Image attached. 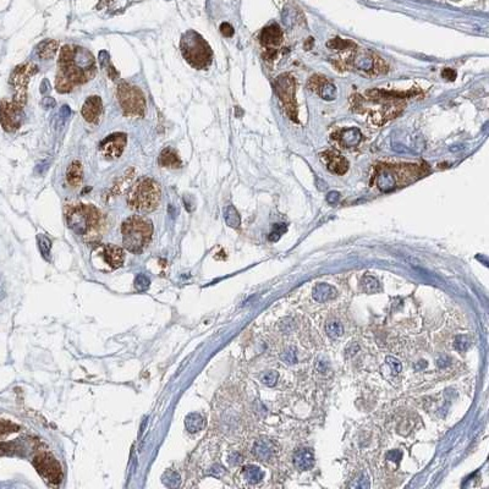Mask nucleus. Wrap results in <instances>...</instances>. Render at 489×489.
<instances>
[{
  "mask_svg": "<svg viewBox=\"0 0 489 489\" xmlns=\"http://www.w3.org/2000/svg\"><path fill=\"white\" fill-rule=\"evenodd\" d=\"M95 74L97 67L92 53L80 46L68 44L60 50L55 89L59 93H69L92 80Z\"/></svg>",
  "mask_w": 489,
  "mask_h": 489,
  "instance_id": "f257e3e1",
  "label": "nucleus"
},
{
  "mask_svg": "<svg viewBox=\"0 0 489 489\" xmlns=\"http://www.w3.org/2000/svg\"><path fill=\"white\" fill-rule=\"evenodd\" d=\"M68 226L86 242H97L104 230V217L98 208L80 202L68 203L64 209Z\"/></svg>",
  "mask_w": 489,
  "mask_h": 489,
  "instance_id": "f03ea898",
  "label": "nucleus"
},
{
  "mask_svg": "<svg viewBox=\"0 0 489 489\" xmlns=\"http://www.w3.org/2000/svg\"><path fill=\"white\" fill-rule=\"evenodd\" d=\"M160 197V185L151 178H142L137 180L128 191L127 203L134 211L151 213L158 208Z\"/></svg>",
  "mask_w": 489,
  "mask_h": 489,
  "instance_id": "7ed1b4c3",
  "label": "nucleus"
},
{
  "mask_svg": "<svg viewBox=\"0 0 489 489\" xmlns=\"http://www.w3.org/2000/svg\"><path fill=\"white\" fill-rule=\"evenodd\" d=\"M121 235L126 250L139 253L151 242L153 236L152 221L141 215H133L122 223Z\"/></svg>",
  "mask_w": 489,
  "mask_h": 489,
  "instance_id": "20e7f679",
  "label": "nucleus"
},
{
  "mask_svg": "<svg viewBox=\"0 0 489 489\" xmlns=\"http://www.w3.org/2000/svg\"><path fill=\"white\" fill-rule=\"evenodd\" d=\"M182 56L193 69L202 70L212 64L213 52L207 41L196 31L185 32L180 41Z\"/></svg>",
  "mask_w": 489,
  "mask_h": 489,
  "instance_id": "39448f33",
  "label": "nucleus"
},
{
  "mask_svg": "<svg viewBox=\"0 0 489 489\" xmlns=\"http://www.w3.org/2000/svg\"><path fill=\"white\" fill-rule=\"evenodd\" d=\"M116 93H118L120 107L126 116L145 115L146 98L139 87L128 82H120Z\"/></svg>",
  "mask_w": 489,
  "mask_h": 489,
  "instance_id": "423d86ee",
  "label": "nucleus"
},
{
  "mask_svg": "<svg viewBox=\"0 0 489 489\" xmlns=\"http://www.w3.org/2000/svg\"><path fill=\"white\" fill-rule=\"evenodd\" d=\"M38 71L37 65L34 62H26L15 68L10 76V85L14 89V102L25 107L27 102V86L29 80Z\"/></svg>",
  "mask_w": 489,
  "mask_h": 489,
  "instance_id": "0eeeda50",
  "label": "nucleus"
},
{
  "mask_svg": "<svg viewBox=\"0 0 489 489\" xmlns=\"http://www.w3.org/2000/svg\"><path fill=\"white\" fill-rule=\"evenodd\" d=\"M275 91L278 93L279 100L284 106V110L291 120L298 122V107L295 101V80L290 74L280 75L275 80Z\"/></svg>",
  "mask_w": 489,
  "mask_h": 489,
  "instance_id": "6e6552de",
  "label": "nucleus"
},
{
  "mask_svg": "<svg viewBox=\"0 0 489 489\" xmlns=\"http://www.w3.org/2000/svg\"><path fill=\"white\" fill-rule=\"evenodd\" d=\"M23 107L16 102L2 101L0 102V122L3 128L8 133H14L22 124Z\"/></svg>",
  "mask_w": 489,
  "mask_h": 489,
  "instance_id": "1a4fd4ad",
  "label": "nucleus"
},
{
  "mask_svg": "<svg viewBox=\"0 0 489 489\" xmlns=\"http://www.w3.org/2000/svg\"><path fill=\"white\" fill-rule=\"evenodd\" d=\"M34 465L38 473L43 477L44 479L50 483H59L62 478V471L61 467L56 459L50 454H40L35 458Z\"/></svg>",
  "mask_w": 489,
  "mask_h": 489,
  "instance_id": "9d476101",
  "label": "nucleus"
},
{
  "mask_svg": "<svg viewBox=\"0 0 489 489\" xmlns=\"http://www.w3.org/2000/svg\"><path fill=\"white\" fill-rule=\"evenodd\" d=\"M126 142H127V137H126L125 134H112L106 140L102 141L100 149L104 158L115 159L122 154L126 147Z\"/></svg>",
  "mask_w": 489,
  "mask_h": 489,
  "instance_id": "9b49d317",
  "label": "nucleus"
},
{
  "mask_svg": "<svg viewBox=\"0 0 489 489\" xmlns=\"http://www.w3.org/2000/svg\"><path fill=\"white\" fill-rule=\"evenodd\" d=\"M83 119L89 124L97 125L100 122L102 114H103V103H102L101 97L98 95H91L88 97L83 104L82 110H81Z\"/></svg>",
  "mask_w": 489,
  "mask_h": 489,
  "instance_id": "f8f14e48",
  "label": "nucleus"
},
{
  "mask_svg": "<svg viewBox=\"0 0 489 489\" xmlns=\"http://www.w3.org/2000/svg\"><path fill=\"white\" fill-rule=\"evenodd\" d=\"M281 42H283V31L277 23L267 26L260 32V43L267 49H274L275 47L280 46Z\"/></svg>",
  "mask_w": 489,
  "mask_h": 489,
  "instance_id": "ddd939ff",
  "label": "nucleus"
},
{
  "mask_svg": "<svg viewBox=\"0 0 489 489\" xmlns=\"http://www.w3.org/2000/svg\"><path fill=\"white\" fill-rule=\"evenodd\" d=\"M322 160L325 163L327 168L333 173L338 174V175H343L349 169V163L343 155H340L337 152H324L322 153Z\"/></svg>",
  "mask_w": 489,
  "mask_h": 489,
  "instance_id": "4468645a",
  "label": "nucleus"
},
{
  "mask_svg": "<svg viewBox=\"0 0 489 489\" xmlns=\"http://www.w3.org/2000/svg\"><path fill=\"white\" fill-rule=\"evenodd\" d=\"M398 184V178L393 167L390 169L389 166H383L382 170H379L377 174V185L379 190L383 192H390L397 187Z\"/></svg>",
  "mask_w": 489,
  "mask_h": 489,
  "instance_id": "2eb2a0df",
  "label": "nucleus"
},
{
  "mask_svg": "<svg viewBox=\"0 0 489 489\" xmlns=\"http://www.w3.org/2000/svg\"><path fill=\"white\" fill-rule=\"evenodd\" d=\"M101 254L103 259L112 268H119L124 265L125 260V253L122 248L118 247L114 245H106L101 248Z\"/></svg>",
  "mask_w": 489,
  "mask_h": 489,
  "instance_id": "dca6fc26",
  "label": "nucleus"
},
{
  "mask_svg": "<svg viewBox=\"0 0 489 489\" xmlns=\"http://www.w3.org/2000/svg\"><path fill=\"white\" fill-rule=\"evenodd\" d=\"M333 139L338 140L343 147H355L361 143L362 141V134L358 128L351 127V128H344L340 133L335 134L332 136Z\"/></svg>",
  "mask_w": 489,
  "mask_h": 489,
  "instance_id": "f3484780",
  "label": "nucleus"
},
{
  "mask_svg": "<svg viewBox=\"0 0 489 489\" xmlns=\"http://www.w3.org/2000/svg\"><path fill=\"white\" fill-rule=\"evenodd\" d=\"M294 465L299 470L306 471L312 469L314 464V455L310 449H300L294 454Z\"/></svg>",
  "mask_w": 489,
  "mask_h": 489,
  "instance_id": "a211bd4d",
  "label": "nucleus"
},
{
  "mask_svg": "<svg viewBox=\"0 0 489 489\" xmlns=\"http://www.w3.org/2000/svg\"><path fill=\"white\" fill-rule=\"evenodd\" d=\"M159 166L164 167V168H173V169H178V168L182 167V160L180 159L179 154L174 151L173 148L168 147V148L163 149L159 155Z\"/></svg>",
  "mask_w": 489,
  "mask_h": 489,
  "instance_id": "6ab92c4d",
  "label": "nucleus"
},
{
  "mask_svg": "<svg viewBox=\"0 0 489 489\" xmlns=\"http://www.w3.org/2000/svg\"><path fill=\"white\" fill-rule=\"evenodd\" d=\"M253 454L260 461L271 460L272 456L274 455V444L268 439L257 440L253 446Z\"/></svg>",
  "mask_w": 489,
  "mask_h": 489,
  "instance_id": "aec40b11",
  "label": "nucleus"
},
{
  "mask_svg": "<svg viewBox=\"0 0 489 489\" xmlns=\"http://www.w3.org/2000/svg\"><path fill=\"white\" fill-rule=\"evenodd\" d=\"M352 65L358 70L365 71V73H372V70L377 67V65H374L373 55L366 52L355 54L352 56Z\"/></svg>",
  "mask_w": 489,
  "mask_h": 489,
  "instance_id": "412c9836",
  "label": "nucleus"
},
{
  "mask_svg": "<svg viewBox=\"0 0 489 489\" xmlns=\"http://www.w3.org/2000/svg\"><path fill=\"white\" fill-rule=\"evenodd\" d=\"M337 295V290L332 286V285L325 283H319L314 286L313 289V299L317 302H325L335 298Z\"/></svg>",
  "mask_w": 489,
  "mask_h": 489,
  "instance_id": "4be33fe9",
  "label": "nucleus"
},
{
  "mask_svg": "<svg viewBox=\"0 0 489 489\" xmlns=\"http://www.w3.org/2000/svg\"><path fill=\"white\" fill-rule=\"evenodd\" d=\"M82 178H83L82 164H81L79 160H74L73 163L69 166L67 170L68 184L76 187V186L81 185V182H82Z\"/></svg>",
  "mask_w": 489,
  "mask_h": 489,
  "instance_id": "5701e85b",
  "label": "nucleus"
},
{
  "mask_svg": "<svg viewBox=\"0 0 489 489\" xmlns=\"http://www.w3.org/2000/svg\"><path fill=\"white\" fill-rule=\"evenodd\" d=\"M58 42L48 40L42 42L40 46L37 47V55L38 58L42 60H48L52 59L54 55H55L56 50H58Z\"/></svg>",
  "mask_w": 489,
  "mask_h": 489,
  "instance_id": "b1692460",
  "label": "nucleus"
},
{
  "mask_svg": "<svg viewBox=\"0 0 489 489\" xmlns=\"http://www.w3.org/2000/svg\"><path fill=\"white\" fill-rule=\"evenodd\" d=\"M242 475H244L246 481L251 483V484H257V483L262 481L263 477H265L263 471L260 470L259 467L253 466V465H248V466H246L244 471H242Z\"/></svg>",
  "mask_w": 489,
  "mask_h": 489,
  "instance_id": "393cba45",
  "label": "nucleus"
},
{
  "mask_svg": "<svg viewBox=\"0 0 489 489\" xmlns=\"http://www.w3.org/2000/svg\"><path fill=\"white\" fill-rule=\"evenodd\" d=\"M205 426V419L199 413H191L186 417V428L191 432V433H196L201 431Z\"/></svg>",
  "mask_w": 489,
  "mask_h": 489,
  "instance_id": "a878e982",
  "label": "nucleus"
},
{
  "mask_svg": "<svg viewBox=\"0 0 489 489\" xmlns=\"http://www.w3.org/2000/svg\"><path fill=\"white\" fill-rule=\"evenodd\" d=\"M317 91L319 93L320 97L325 101H333L337 97V87L334 86V83L329 82L327 79L322 85L319 86V88H318Z\"/></svg>",
  "mask_w": 489,
  "mask_h": 489,
  "instance_id": "bb28decb",
  "label": "nucleus"
},
{
  "mask_svg": "<svg viewBox=\"0 0 489 489\" xmlns=\"http://www.w3.org/2000/svg\"><path fill=\"white\" fill-rule=\"evenodd\" d=\"M224 218L226 224L232 227H239L240 224H241V218H240L238 211L234 208L233 206H227L226 208L224 209Z\"/></svg>",
  "mask_w": 489,
  "mask_h": 489,
  "instance_id": "cd10ccee",
  "label": "nucleus"
},
{
  "mask_svg": "<svg viewBox=\"0 0 489 489\" xmlns=\"http://www.w3.org/2000/svg\"><path fill=\"white\" fill-rule=\"evenodd\" d=\"M325 332L329 338L337 339L344 334V328L339 320H329L325 325Z\"/></svg>",
  "mask_w": 489,
  "mask_h": 489,
  "instance_id": "c85d7f7f",
  "label": "nucleus"
},
{
  "mask_svg": "<svg viewBox=\"0 0 489 489\" xmlns=\"http://www.w3.org/2000/svg\"><path fill=\"white\" fill-rule=\"evenodd\" d=\"M362 283H364V289L366 292L374 294L380 291L379 281L374 277H372V275H365L364 279H362Z\"/></svg>",
  "mask_w": 489,
  "mask_h": 489,
  "instance_id": "c756f323",
  "label": "nucleus"
},
{
  "mask_svg": "<svg viewBox=\"0 0 489 489\" xmlns=\"http://www.w3.org/2000/svg\"><path fill=\"white\" fill-rule=\"evenodd\" d=\"M38 245H40L42 256L47 260H50V250H52V242L44 235L38 236Z\"/></svg>",
  "mask_w": 489,
  "mask_h": 489,
  "instance_id": "7c9ffc66",
  "label": "nucleus"
},
{
  "mask_svg": "<svg viewBox=\"0 0 489 489\" xmlns=\"http://www.w3.org/2000/svg\"><path fill=\"white\" fill-rule=\"evenodd\" d=\"M279 379V373L277 371H268L260 376V382L267 386H274Z\"/></svg>",
  "mask_w": 489,
  "mask_h": 489,
  "instance_id": "2f4dec72",
  "label": "nucleus"
},
{
  "mask_svg": "<svg viewBox=\"0 0 489 489\" xmlns=\"http://www.w3.org/2000/svg\"><path fill=\"white\" fill-rule=\"evenodd\" d=\"M355 46H356V44L353 43V42L341 40V38H339V37H337L335 40H333L328 43V47L333 48V49H347V48H352V49H353Z\"/></svg>",
  "mask_w": 489,
  "mask_h": 489,
  "instance_id": "473e14b6",
  "label": "nucleus"
},
{
  "mask_svg": "<svg viewBox=\"0 0 489 489\" xmlns=\"http://www.w3.org/2000/svg\"><path fill=\"white\" fill-rule=\"evenodd\" d=\"M286 233V225L285 224H275L273 227V232L269 235V241L275 242L281 238V235Z\"/></svg>",
  "mask_w": 489,
  "mask_h": 489,
  "instance_id": "72a5a7b5",
  "label": "nucleus"
},
{
  "mask_svg": "<svg viewBox=\"0 0 489 489\" xmlns=\"http://www.w3.org/2000/svg\"><path fill=\"white\" fill-rule=\"evenodd\" d=\"M386 364L389 365L390 370H392L393 376H398L400 373L401 370H403V366H401V362L399 361L397 357L388 356L386 357Z\"/></svg>",
  "mask_w": 489,
  "mask_h": 489,
  "instance_id": "f704fd0d",
  "label": "nucleus"
},
{
  "mask_svg": "<svg viewBox=\"0 0 489 489\" xmlns=\"http://www.w3.org/2000/svg\"><path fill=\"white\" fill-rule=\"evenodd\" d=\"M454 347L458 351H466L470 347V339L465 335H459L454 340Z\"/></svg>",
  "mask_w": 489,
  "mask_h": 489,
  "instance_id": "c9c22d12",
  "label": "nucleus"
},
{
  "mask_svg": "<svg viewBox=\"0 0 489 489\" xmlns=\"http://www.w3.org/2000/svg\"><path fill=\"white\" fill-rule=\"evenodd\" d=\"M280 358L283 360L286 365H294L298 362V356H296L295 350L291 349V347L290 349H286L283 353H281Z\"/></svg>",
  "mask_w": 489,
  "mask_h": 489,
  "instance_id": "e433bc0d",
  "label": "nucleus"
},
{
  "mask_svg": "<svg viewBox=\"0 0 489 489\" xmlns=\"http://www.w3.org/2000/svg\"><path fill=\"white\" fill-rule=\"evenodd\" d=\"M149 284H151V281H149V279L147 278L146 275H143V274H140L139 277L136 278V280H135V287H136L137 291H145V290H147V289H148Z\"/></svg>",
  "mask_w": 489,
  "mask_h": 489,
  "instance_id": "4c0bfd02",
  "label": "nucleus"
},
{
  "mask_svg": "<svg viewBox=\"0 0 489 489\" xmlns=\"http://www.w3.org/2000/svg\"><path fill=\"white\" fill-rule=\"evenodd\" d=\"M350 487L352 488H370V481L365 475H361L358 478L355 479V482L351 483Z\"/></svg>",
  "mask_w": 489,
  "mask_h": 489,
  "instance_id": "58836bf2",
  "label": "nucleus"
},
{
  "mask_svg": "<svg viewBox=\"0 0 489 489\" xmlns=\"http://www.w3.org/2000/svg\"><path fill=\"white\" fill-rule=\"evenodd\" d=\"M401 458H403V454H401V451H399V450H392V451H389L388 454H386V460L395 464L400 463Z\"/></svg>",
  "mask_w": 489,
  "mask_h": 489,
  "instance_id": "ea45409f",
  "label": "nucleus"
},
{
  "mask_svg": "<svg viewBox=\"0 0 489 489\" xmlns=\"http://www.w3.org/2000/svg\"><path fill=\"white\" fill-rule=\"evenodd\" d=\"M220 32L223 34V36H225V37H232V36L234 35V28H233V26L230 25V23L224 22V23H221V26H220Z\"/></svg>",
  "mask_w": 489,
  "mask_h": 489,
  "instance_id": "a19ab883",
  "label": "nucleus"
},
{
  "mask_svg": "<svg viewBox=\"0 0 489 489\" xmlns=\"http://www.w3.org/2000/svg\"><path fill=\"white\" fill-rule=\"evenodd\" d=\"M442 76L448 81H454L456 79V71L452 70V69H444Z\"/></svg>",
  "mask_w": 489,
  "mask_h": 489,
  "instance_id": "79ce46f5",
  "label": "nucleus"
},
{
  "mask_svg": "<svg viewBox=\"0 0 489 489\" xmlns=\"http://www.w3.org/2000/svg\"><path fill=\"white\" fill-rule=\"evenodd\" d=\"M15 428H17V427H15V426L11 425V423L0 421V436H2V434H4V433H7V432H11L13 430H15Z\"/></svg>",
  "mask_w": 489,
  "mask_h": 489,
  "instance_id": "37998d69",
  "label": "nucleus"
},
{
  "mask_svg": "<svg viewBox=\"0 0 489 489\" xmlns=\"http://www.w3.org/2000/svg\"><path fill=\"white\" fill-rule=\"evenodd\" d=\"M339 200H340V193H339V192H337V191L329 192L328 196H327V201H328L329 203H332V205H335V203H338Z\"/></svg>",
  "mask_w": 489,
  "mask_h": 489,
  "instance_id": "c03bdc74",
  "label": "nucleus"
},
{
  "mask_svg": "<svg viewBox=\"0 0 489 489\" xmlns=\"http://www.w3.org/2000/svg\"><path fill=\"white\" fill-rule=\"evenodd\" d=\"M437 365H438V367H440V368H446L450 365V358L445 355L440 356V358H438Z\"/></svg>",
  "mask_w": 489,
  "mask_h": 489,
  "instance_id": "a18cd8bd",
  "label": "nucleus"
},
{
  "mask_svg": "<svg viewBox=\"0 0 489 489\" xmlns=\"http://www.w3.org/2000/svg\"><path fill=\"white\" fill-rule=\"evenodd\" d=\"M241 460H242L241 456H240L239 454H234L232 458H230V463H232L233 465L240 464V463H241Z\"/></svg>",
  "mask_w": 489,
  "mask_h": 489,
  "instance_id": "49530a36",
  "label": "nucleus"
},
{
  "mask_svg": "<svg viewBox=\"0 0 489 489\" xmlns=\"http://www.w3.org/2000/svg\"><path fill=\"white\" fill-rule=\"evenodd\" d=\"M393 148H394L395 151H399V152H405V153H409V149H407V148H405L404 146H398L397 143H395V145L393 146Z\"/></svg>",
  "mask_w": 489,
  "mask_h": 489,
  "instance_id": "de8ad7c7",
  "label": "nucleus"
},
{
  "mask_svg": "<svg viewBox=\"0 0 489 489\" xmlns=\"http://www.w3.org/2000/svg\"><path fill=\"white\" fill-rule=\"evenodd\" d=\"M452 2H459V0H452Z\"/></svg>",
  "mask_w": 489,
  "mask_h": 489,
  "instance_id": "09e8293b",
  "label": "nucleus"
}]
</instances>
